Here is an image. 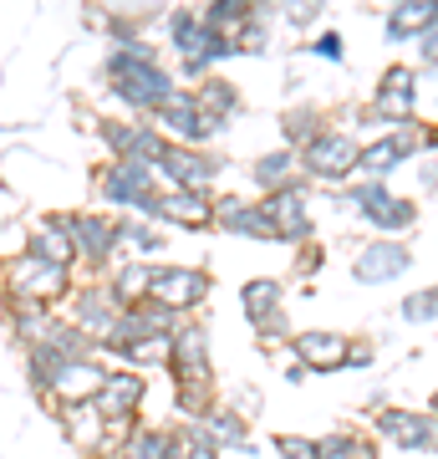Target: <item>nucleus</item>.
<instances>
[{
    "label": "nucleus",
    "mask_w": 438,
    "mask_h": 459,
    "mask_svg": "<svg viewBox=\"0 0 438 459\" xmlns=\"http://www.w3.org/2000/svg\"><path fill=\"white\" fill-rule=\"evenodd\" d=\"M102 82H107V92L138 117H153L163 102L179 92V77H174L168 66H159V51L148 47V41L107 51V56H102Z\"/></svg>",
    "instance_id": "obj_1"
},
{
    "label": "nucleus",
    "mask_w": 438,
    "mask_h": 459,
    "mask_svg": "<svg viewBox=\"0 0 438 459\" xmlns=\"http://www.w3.org/2000/svg\"><path fill=\"white\" fill-rule=\"evenodd\" d=\"M92 189H98V199H102L107 214H143V220L159 225V189L163 184L148 164L107 159V164H98V174H92Z\"/></svg>",
    "instance_id": "obj_2"
},
{
    "label": "nucleus",
    "mask_w": 438,
    "mask_h": 459,
    "mask_svg": "<svg viewBox=\"0 0 438 459\" xmlns=\"http://www.w3.org/2000/svg\"><path fill=\"white\" fill-rule=\"evenodd\" d=\"M77 286V271H62V265L31 261L26 250H16L11 261H0V301H31V307H66V296Z\"/></svg>",
    "instance_id": "obj_3"
},
{
    "label": "nucleus",
    "mask_w": 438,
    "mask_h": 459,
    "mask_svg": "<svg viewBox=\"0 0 438 459\" xmlns=\"http://www.w3.org/2000/svg\"><path fill=\"white\" fill-rule=\"evenodd\" d=\"M337 204H341V210H357L367 225L382 230V235H392V240L418 225V204H413V199H403V195H392L382 179H352L337 195Z\"/></svg>",
    "instance_id": "obj_4"
},
{
    "label": "nucleus",
    "mask_w": 438,
    "mask_h": 459,
    "mask_svg": "<svg viewBox=\"0 0 438 459\" xmlns=\"http://www.w3.org/2000/svg\"><path fill=\"white\" fill-rule=\"evenodd\" d=\"M72 240H77V271L82 276H107V271L123 261L117 214H107V210H72Z\"/></svg>",
    "instance_id": "obj_5"
},
{
    "label": "nucleus",
    "mask_w": 438,
    "mask_h": 459,
    "mask_svg": "<svg viewBox=\"0 0 438 459\" xmlns=\"http://www.w3.org/2000/svg\"><path fill=\"white\" fill-rule=\"evenodd\" d=\"M357 153H362V143L352 138V133H341V128H322L306 148H296L306 184H311V179H316V184L352 179V174H357Z\"/></svg>",
    "instance_id": "obj_6"
},
{
    "label": "nucleus",
    "mask_w": 438,
    "mask_h": 459,
    "mask_svg": "<svg viewBox=\"0 0 438 459\" xmlns=\"http://www.w3.org/2000/svg\"><path fill=\"white\" fill-rule=\"evenodd\" d=\"M98 138L107 148V159H123V164H159L168 138H163L148 117H98Z\"/></svg>",
    "instance_id": "obj_7"
},
{
    "label": "nucleus",
    "mask_w": 438,
    "mask_h": 459,
    "mask_svg": "<svg viewBox=\"0 0 438 459\" xmlns=\"http://www.w3.org/2000/svg\"><path fill=\"white\" fill-rule=\"evenodd\" d=\"M214 281L204 265H153V286H148V301L168 307L174 316H194L204 301H210Z\"/></svg>",
    "instance_id": "obj_8"
},
{
    "label": "nucleus",
    "mask_w": 438,
    "mask_h": 459,
    "mask_svg": "<svg viewBox=\"0 0 438 459\" xmlns=\"http://www.w3.org/2000/svg\"><path fill=\"white\" fill-rule=\"evenodd\" d=\"M153 174H159V184H168V189H214L219 174H225V159H219L214 148L168 143L163 159L153 164Z\"/></svg>",
    "instance_id": "obj_9"
},
{
    "label": "nucleus",
    "mask_w": 438,
    "mask_h": 459,
    "mask_svg": "<svg viewBox=\"0 0 438 459\" xmlns=\"http://www.w3.org/2000/svg\"><path fill=\"white\" fill-rule=\"evenodd\" d=\"M163 373L174 383H210L214 368H210V327L199 316H184L179 327L168 332V362Z\"/></svg>",
    "instance_id": "obj_10"
},
{
    "label": "nucleus",
    "mask_w": 438,
    "mask_h": 459,
    "mask_svg": "<svg viewBox=\"0 0 438 459\" xmlns=\"http://www.w3.org/2000/svg\"><path fill=\"white\" fill-rule=\"evenodd\" d=\"M377 439L392 444V449H403V455H438V419L423 409H377L373 419Z\"/></svg>",
    "instance_id": "obj_11"
},
{
    "label": "nucleus",
    "mask_w": 438,
    "mask_h": 459,
    "mask_svg": "<svg viewBox=\"0 0 438 459\" xmlns=\"http://www.w3.org/2000/svg\"><path fill=\"white\" fill-rule=\"evenodd\" d=\"M117 296L107 291V281L102 276H77V286H72V296H66V322H77L92 342H102L107 332H113L117 322Z\"/></svg>",
    "instance_id": "obj_12"
},
{
    "label": "nucleus",
    "mask_w": 438,
    "mask_h": 459,
    "mask_svg": "<svg viewBox=\"0 0 438 459\" xmlns=\"http://www.w3.org/2000/svg\"><path fill=\"white\" fill-rule=\"evenodd\" d=\"M265 214H271V230H276L280 246H311L316 240V214H311V189L296 184V189H280V195H260Z\"/></svg>",
    "instance_id": "obj_13"
},
{
    "label": "nucleus",
    "mask_w": 438,
    "mask_h": 459,
    "mask_svg": "<svg viewBox=\"0 0 438 459\" xmlns=\"http://www.w3.org/2000/svg\"><path fill=\"white\" fill-rule=\"evenodd\" d=\"M87 403L102 413V424H113V419L138 424V419H143V403H148V373H133V368H107L102 388L87 398Z\"/></svg>",
    "instance_id": "obj_14"
},
{
    "label": "nucleus",
    "mask_w": 438,
    "mask_h": 459,
    "mask_svg": "<svg viewBox=\"0 0 438 459\" xmlns=\"http://www.w3.org/2000/svg\"><path fill=\"white\" fill-rule=\"evenodd\" d=\"M423 143H428V133H423L418 123H398L388 138H373V143H362L357 174H362V179H382V184H388L392 169H403Z\"/></svg>",
    "instance_id": "obj_15"
},
{
    "label": "nucleus",
    "mask_w": 438,
    "mask_h": 459,
    "mask_svg": "<svg viewBox=\"0 0 438 459\" xmlns=\"http://www.w3.org/2000/svg\"><path fill=\"white\" fill-rule=\"evenodd\" d=\"M148 123H153V128L168 138V143H189V148H204L214 133H219L210 117L199 113V102H194V92H189V87H179V92L163 102L159 113L148 117Z\"/></svg>",
    "instance_id": "obj_16"
},
{
    "label": "nucleus",
    "mask_w": 438,
    "mask_h": 459,
    "mask_svg": "<svg viewBox=\"0 0 438 459\" xmlns=\"http://www.w3.org/2000/svg\"><path fill=\"white\" fill-rule=\"evenodd\" d=\"M214 230H225L235 240H250V246H271L276 240L265 204L260 199H240V195H214Z\"/></svg>",
    "instance_id": "obj_17"
},
{
    "label": "nucleus",
    "mask_w": 438,
    "mask_h": 459,
    "mask_svg": "<svg viewBox=\"0 0 438 459\" xmlns=\"http://www.w3.org/2000/svg\"><path fill=\"white\" fill-rule=\"evenodd\" d=\"M413 265V250L403 246V240H367V246L352 255V281L357 286H388V281H398Z\"/></svg>",
    "instance_id": "obj_18"
},
{
    "label": "nucleus",
    "mask_w": 438,
    "mask_h": 459,
    "mask_svg": "<svg viewBox=\"0 0 438 459\" xmlns=\"http://www.w3.org/2000/svg\"><path fill=\"white\" fill-rule=\"evenodd\" d=\"M347 352H352V337L347 332H296L291 337V358L306 368V373H341L347 368Z\"/></svg>",
    "instance_id": "obj_19"
},
{
    "label": "nucleus",
    "mask_w": 438,
    "mask_h": 459,
    "mask_svg": "<svg viewBox=\"0 0 438 459\" xmlns=\"http://www.w3.org/2000/svg\"><path fill=\"white\" fill-rule=\"evenodd\" d=\"M159 225L214 230V189H159Z\"/></svg>",
    "instance_id": "obj_20"
},
{
    "label": "nucleus",
    "mask_w": 438,
    "mask_h": 459,
    "mask_svg": "<svg viewBox=\"0 0 438 459\" xmlns=\"http://www.w3.org/2000/svg\"><path fill=\"white\" fill-rule=\"evenodd\" d=\"M102 377H107V362L102 358L62 362V377H56V388H51V398H47V413L62 409V403H87V398L102 388Z\"/></svg>",
    "instance_id": "obj_21"
},
{
    "label": "nucleus",
    "mask_w": 438,
    "mask_h": 459,
    "mask_svg": "<svg viewBox=\"0 0 438 459\" xmlns=\"http://www.w3.org/2000/svg\"><path fill=\"white\" fill-rule=\"evenodd\" d=\"M199 429H204V439H210L219 455H229V449H235V455H250V449H255V444H250V419H245L240 409H229L225 398L199 419Z\"/></svg>",
    "instance_id": "obj_22"
},
{
    "label": "nucleus",
    "mask_w": 438,
    "mask_h": 459,
    "mask_svg": "<svg viewBox=\"0 0 438 459\" xmlns=\"http://www.w3.org/2000/svg\"><path fill=\"white\" fill-rule=\"evenodd\" d=\"M250 179H255L260 195H280V189H296V184H306V174H301V159H296V148H271V153H260L255 164H250Z\"/></svg>",
    "instance_id": "obj_23"
},
{
    "label": "nucleus",
    "mask_w": 438,
    "mask_h": 459,
    "mask_svg": "<svg viewBox=\"0 0 438 459\" xmlns=\"http://www.w3.org/2000/svg\"><path fill=\"white\" fill-rule=\"evenodd\" d=\"M373 108L388 117L392 128H398V123H413V72H408V66H388V72H382Z\"/></svg>",
    "instance_id": "obj_24"
},
{
    "label": "nucleus",
    "mask_w": 438,
    "mask_h": 459,
    "mask_svg": "<svg viewBox=\"0 0 438 459\" xmlns=\"http://www.w3.org/2000/svg\"><path fill=\"white\" fill-rule=\"evenodd\" d=\"M153 265H159V261H133V255H123V261L102 276V281H107V291L117 296V307H138V301H148Z\"/></svg>",
    "instance_id": "obj_25"
},
{
    "label": "nucleus",
    "mask_w": 438,
    "mask_h": 459,
    "mask_svg": "<svg viewBox=\"0 0 438 459\" xmlns=\"http://www.w3.org/2000/svg\"><path fill=\"white\" fill-rule=\"evenodd\" d=\"M189 92H194L199 113L210 117V123H214L219 133H225L229 123H235V117H240V92H235V87H229L225 77H204V82H194Z\"/></svg>",
    "instance_id": "obj_26"
},
{
    "label": "nucleus",
    "mask_w": 438,
    "mask_h": 459,
    "mask_svg": "<svg viewBox=\"0 0 438 459\" xmlns=\"http://www.w3.org/2000/svg\"><path fill=\"white\" fill-rule=\"evenodd\" d=\"M117 240H123V250H128L133 261H159L163 255V225H153V220H143V214H117Z\"/></svg>",
    "instance_id": "obj_27"
},
{
    "label": "nucleus",
    "mask_w": 438,
    "mask_h": 459,
    "mask_svg": "<svg viewBox=\"0 0 438 459\" xmlns=\"http://www.w3.org/2000/svg\"><path fill=\"white\" fill-rule=\"evenodd\" d=\"M434 21H438V0H392L388 41H418Z\"/></svg>",
    "instance_id": "obj_28"
},
{
    "label": "nucleus",
    "mask_w": 438,
    "mask_h": 459,
    "mask_svg": "<svg viewBox=\"0 0 438 459\" xmlns=\"http://www.w3.org/2000/svg\"><path fill=\"white\" fill-rule=\"evenodd\" d=\"M26 255L47 261V265H62V271H77V240L62 235V230H47V225L26 230Z\"/></svg>",
    "instance_id": "obj_29"
},
{
    "label": "nucleus",
    "mask_w": 438,
    "mask_h": 459,
    "mask_svg": "<svg viewBox=\"0 0 438 459\" xmlns=\"http://www.w3.org/2000/svg\"><path fill=\"white\" fill-rule=\"evenodd\" d=\"M123 459H174L179 455V429H163V424H138L133 439L117 449Z\"/></svg>",
    "instance_id": "obj_30"
},
{
    "label": "nucleus",
    "mask_w": 438,
    "mask_h": 459,
    "mask_svg": "<svg viewBox=\"0 0 438 459\" xmlns=\"http://www.w3.org/2000/svg\"><path fill=\"white\" fill-rule=\"evenodd\" d=\"M21 358H26V388H31L41 403L51 398V388H56V377H62V362L47 342H31V347H21Z\"/></svg>",
    "instance_id": "obj_31"
},
{
    "label": "nucleus",
    "mask_w": 438,
    "mask_h": 459,
    "mask_svg": "<svg viewBox=\"0 0 438 459\" xmlns=\"http://www.w3.org/2000/svg\"><path fill=\"white\" fill-rule=\"evenodd\" d=\"M41 342H47L51 352H56V358H66V362H77V358H98V342H92V337H87V332H82L77 322H66L62 312H56V316L47 322V337H41Z\"/></svg>",
    "instance_id": "obj_32"
},
{
    "label": "nucleus",
    "mask_w": 438,
    "mask_h": 459,
    "mask_svg": "<svg viewBox=\"0 0 438 459\" xmlns=\"http://www.w3.org/2000/svg\"><path fill=\"white\" fill-rule=\"evenodd\" d=\"M276 307H286V281L276 276H250L240 286V312L250 316V322H260L265 312H276Z\"/></svg>",
    "instance_id": "obj_33"
},
{
    "label": "nucleus",
    "mask_w": 438,
    "mask_h": 459,
    "mask_svg": "<svg viewBox=\"0 0 438 459\" xmlns=\"http://www.w3.org/2000/svg\"><path fill=\"white\" fill-rule=\"evenodd\" d=\"M56 312H47V307H31V301H5V327H11V337H16V347H31L47 337V322Z\"/></svg>",
    "instance_id": "obj_34"
},
{
    "label": "nucleus",
    "mask_w": 438,
    "mask_h": 459,
    "mask_svg": "<svg viewBox=\"0 0 438 459\" xmlns=\"http://www.w3.org/2000/svg\"><path fill=\"white\" fill-rule=\"evenodd\" d=\"M219 403V388H214V377L210 383H174V409H179L184 424H199L204 413Z\"/></svg>",
    "instance_id": "obj_35"
},
{
    "label": "nucleus",
    "mask_w": 438,
    "mask_h": 459,
    "mask_svg": "<svg viewBox=\"0 0 438 459\" xmlns=\"http://www.w3.org/2000/svg\"><path fill=\"white\" fill-rule=\"evenodd\" d=\"M316 455L322 459H377V444L357 429H337V434H326L316 439Z\"/></svg>",
    "instance_id": "obj_36"
},
{
    "label": "nucleus",
    "mask_w": 438,
    "mask_h": 459,
    "mask_svg": "<svg viewBox=\"0 0 438 459\" xmlns=\"http://www.w3.org/2000/svg\"><path fill=\"white\" fill-rule=\"evenodd\" d=\"M168 47L179 51V62L204 47V21H199V11H174L168 16Z\"/></svg>",
    "instance_id": "obj_37"
},
{
    "label": "nucleus",
    "mask_w": 438,
    "mask_h": 459,
    "mask_svg": "<svg viewBox=\"0 0 438 459\" xmlns=\"http://www.w3.org/2000/svg\"><path fill=\"white\" fill-rule=\"evenodd\" d=\"M168 362V337H148V342H133L113 358V368H133V373H153Z\"/></svg>",
    "instance_id": "obj_38"
},
{
    "label": "nucleus",
    "mask_w": 438,
    "mask_h": 459,
    "mask_svg": "<svg viewBox=\"0 0 438 459\" xmlns=\"http://www.w3.org/2000/svg\"><path fill=\"white\" fill-rule=\"evenodd\" d=\"M322 113L316 108H291V113L280 117V133H286V148H306L316 133H322Z\"/></svg>",
    "instance_id": "obj_39"
},
{
    "label": "nucleus",
    "mask_w": 438,
    "mask_h": 459,
    "mask_svg": "<svg viewBox=\"0 0 438 459\" xmlns=\"http://www.w3.org/2000/svg\"><path fill=\"white\" fill-rule=\"evenodd\" d=\"M398 312H403V322H408V327H428V322H438V286H423V291H408Z\"/></svg>",
    "instance_id": "obj_40"
},
{
    "label": "nucleus",
    "mask_w": 438,
    "mask_h": 459,
    "mask_svg": "<svg viewBox=\"0 0 438 459\" xmlns=\"http://www.w3.org/2000/svg\"><path fill=\"white\" fill-rule=\"evenodd\" d=\"M255 327V342L260 347H291V316H286V307H276V312H265L260 322H250Z\"/></svg>",
    "instance_id": "obj_41"
},
{
    "label": "nucleus",
    "mask_w": 438,
    "mask_h": 459,
    "mask_svg": "<svg viewBox=\"0 0 438 459\" xmlns=\"http://www.w3.org/2000/svg\"><path fill=\"white\" fill-rule=\"evenodd\" d=\"M276 455L280 459H322L316 455V439H306V434H276Z\"/></svg>",
    "instance_id": "obj_42"
},
{
    "label": "nucleus",
    "mask_w": 438,
    "mask_h": 459,
    "mask_svg": "<svg viewBox=\"0 0 438 459\" xmlns=\"http://www.w3.org/2000/svg\"><path fill=\"white\" fill-rule=\"evenodd\" d=\"M280 11H286V21H291V26H311V21L326 11V0H286Z\"/></svg>",
    "instance_id": "obj_43"
},
{
    "label": "nucleus",
    "mask_w": 438,
    "mask_h": 459,
    "mask_svg": "<svg viewBox=\"0 0 438 459\" xmlns=\"http://www.w3.org/2000/svg\"><path fill=\"white\" fill-rule=\"evenodd\" d=\"M311 56H322V62H341V56H347V41H341L337 31H326V36L311 41Z\"/></svg>",
    "instance_id": "obj_44"
},
{
    "label": "nucleus",
    "mask_w": 438,
    "mask_h": 459,
    "mask_svg": "<svg viewBox=\"0 0 438 459\" xmlns=\"http://www.w3.org/2000/svg\"><path fill=\"white\" fill-rule=\"evenodd\" d=\"M322 246H316V240H311V246H301L296 250V265H301V276H316V271H322Z\"/></svg>",
    "instance_id": "obj_45"
},
{
    "label": "nucleus",
    "mask_w": 438,
    "mask_h": 459,
    "mask_svg": "<svg viewBox=\"0 0 438 459\" xmlns=\"http://www.w3.org/2000/svg\"><path fill=\"white\" fill-rule=\"evenodd\" d=\"M418 51H423V62H428V66H438V21L418 36Z\"/></svg>",
    "instance_id": "obj_46"
},
{
    "label": "nucleus",
    "mask_w": 438,
    "mask_h": 459,
    "mask_svg": "<svg viewBox=\"0 0 438 459\" xmlns=\"http://www.w3.org/2000/svg\"><path fill=\"white\" fill-rule=\"evenodd\" d=\"M347 368H373V347H367V342H352V352H347Z\"/></svg>",
    "instance_id": "obj_47"
},
{
    "label": "nucleus",
    "mask_w": 438,
    "mask_h": 459,
    "mask_svg": "<svg viewBox=\"0 0 438 459\" xmlns=\"http://www.w3.org/2000/svg\"><path fill=\"white\" fill-rule=\"evenodd\" d=\"M423 184H438V159H428V164H423Z\"/></svg>",
    "instance_id": "obj_48"
},
{
    "label": "nucleus",
    "mask_w": 438,
    "mask_h": 459,
    "mask_svg": "<svg viewBox=\"0 0 438 459\" xmlns=\"http://www.w3.org/2000/svg\"><path fill=\"white\" fill-rule=\"evenodd\" d=\"M428 413H434V419H438V394H434V409H428Z\"/></svg>",
    "instance_id": "obj_49"
}]
</instances>
